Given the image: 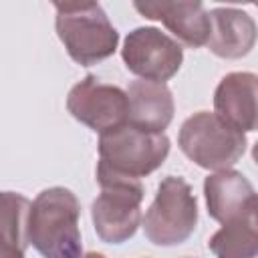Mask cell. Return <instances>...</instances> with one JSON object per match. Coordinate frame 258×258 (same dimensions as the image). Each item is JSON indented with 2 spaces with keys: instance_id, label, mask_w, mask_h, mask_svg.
I'll return each instance as SVG.
<instances>
[{
  "instance_id": "1",
  "label": "cell",
  "mask_w": 258,
  "mask_h": 258,
  "mask_svg": "<svg viewBox=\"0 0 258 258\" xmlns=\"http://www.w3.org/2000/svg\"><path fill=\"white\" fill-rule=\"evenodd\" d=\"M81 204L67 187L42 189L30 202L26 240L42 258H81Z\"/></svg>"
},
{
  "instance_id": "2",
  "label": "cell",
  "mask_w": 258,
  "mask_h": 258,
  "mask_svg": "<svg viewBox=\"0 0 258 258\" xmlns=\"http://www.w3.org/2000/svg\"><path fill=\"white\" fill-rule=\"evenodd\" d=\"M54 10L56 34L77 64H97L117 50L119 32L99 2H54Z\"/></svg>"
},
{
  "instance_id": "3",
  "label": "cell",
  "mask_w": 258,
  "mask_h": 258,
  "mask_svg": "<svg viewBox=\"0 0 258 258\" xmlns=\"http://www.w3.org/2000/svg\"><path fill=\"white\" fill-rule=\"evenodd\" d=\"M169 147L165 133H145L125 123L101 133L97 171L141 179L163 165Z\"/></svg>"
},
{
  "instance_id": "4",
  "label": "cell",
  "mask_w": 258,
  "mask_h": 258,
  "mask_svg": "<svg viewBox=\"0 0 258 258\" xmlns=\"http://www.w3.org/2000/svg\"><path fill=\"white\" fill-rule=\"evenodd\" d=\"M177 145L196 165L210 171H222L232 169V165L242 159L248 141L244 133L230 127L216 113L198 111L181 123Z\"/></svg>"
},
{
  "instance_id": "5",
  "label": "cell",
  "mask_w": 258,
  "mask_h": 258,
  "mask_svg": "<svg viewBox=\"0 0 258 258\" xmlns=\"http://www.w3.org/2000/svg\"><path fill=\"white\" fill-rule=\"evenodd\" d=\"M101 194L91 204V220L105 244H123L141 226L143 185L139 179L97 171Z\"/></svg>"
},
{
  "instance_id": "6",
  "label": "cell",
  "mask_w": 258,
  "mask_h": 258,
  "mask_svg": "<svg viewBox=\"0 0 258 258\" xmlns=\"http://www.w3.org/2000/svg\"><path fill=\"white\" fill-rule=\"evenodd\" d=\"M141 226L145 238L155 246L183 244L198 226V200L191 185L179 175L163 177Z\"/></svg>"
},
{
  "instance_id": "7",
  "label": "cell",
  "mask_w": 258,
  "mask_h": 258,
  "mask_svg": "<svg viewBox=\"0 0 258 258\" xmlns=\"http://www.w3.org/2000/svg\"><path fill=\"white\" fill-rule=\"evenodd\" d=\"M121 56L127 71L139 79L165 83L181 69L183 48L173 36L159 28L139 26L127 34Z\"/></svg>"
},
{
  "instance_id": "8",
  "label": "cell",
  "mask_w": 258,
  "mask_h": 258,
  "mask_svg": "<svg viewBox=\"0 0 258 258\" xmlns=\"http://www.w3.org/2000/svg\"><path fill=\"white\" fill-rule=\"evenodd\" d=\"M69 113L89 129L105 133L127 123L129 105L123 89L101 83L95 75L79 81L67 97Z\"/></svg>"
},
{
  "instance_id": "9",
  "label": "cell",
  "mask_w": 258,
  "mask_h": 258,
  "mask_svg": "<svg viewBox=\"0 0 258 258\" xmlns=\"http://www.w3.org/2000/svg\"><path fill=\"white\" fill-rule=\"evenodd\" d=\"M204 196L210 218L222 226L256 218V191L242 171L222 169L210 173L204 179Z\"/></svg>"
},
{
  "instance_id": "10",
  "label": "cell",
  "mask_w": 258,
  "mask_h": 258,
  "mask_svg": "<svg viewBox=\"0 0 258 258\" xmlns=\"http://www.w3.org/2000/svg\"><path fill=\"white\" fill-rule=\"evenodd\" d=\"M258 77L254 73H228L216 87V115L240 133H252L258 125Z\"/></svg>"
},
{
  "instance_id": "11",
  "label": "cell",
  "mask_w": 258,
  "mask_h": 258,
  "mask_svg": "<svg viewBox=\"0 0 258 258\" xmlns=\"http://www.w3.org/2000/svg\"><path fill=\"white\" fill-rule=\"evenodd\" d=\"M133 8L149 20H159L185 46L200 48L210 36V14L202 2H135Z\"/></svg>"
},
{
  "instance_id": "12",
  "label": "cell",
  "mask_w": 258,
  "mask_h": 258,
  "mask_svg": "<svg viewBox=\"0 0 258 258\" xmlns=\"http://www.w3.org/2000/svg\"><path fill=\"white\" fill-rule=\"evenodd\" d=\"M127 125L145 133H163L175 113V103L169 87L155 81H131L127 91Z\"/></svg>"
},
{
  "instance_id": "13",
  "label": "cell",
  "mask_w": 258,
  "mask_h": 258,
  "mask_svg": "<svg viewBox=\"0 0 258 258\" xmlns=\"http://www.w3.org/2000/svg\"><path fill=\"white\" fill-rule=\"evenodd\" d=\"M210 14L208 48L220 58H242L256 44L254 18L238 8H214Z\"/></svg>"
},
{
  "instance_id": "14",
  "label": "cell",
  "mask_w": 258,
  "mask_h": 258,
  "mask_svg": "<svg viewBox=\"0 0 258 258\" xmlns=\"http://www.w3.org/2000/svg\"><path fill=\"white\" fill-rule=\"evenodd\" d=\"M208 248L216 258H258L256 218L224 224L210 240Z\"/></svg>"
},
{
  "instance_id": "15",
  "label": "cell",
  "mask_w": 258,
  "mask_h": 258,
  "mask_svg": "<svg viewBox=\"0 0 258 258\" xmlns=\"http://www.w3.org/2000/svg\"><path fill=\"white\" fill-rule=\"evenodd\" d=\"M30 202L16 191H0V236L26 250V218Z\"/></svg>"
},
{
  "instance_id": "16",
  "label": "cell",
  "mask_w": 258,
  "mask_h": 258,
  "mask_svg": "<svg viewBox=\"0 0 258 258\" xmlns=\"http://www.w3.org/2000/svg\"><path fill=\"white\" fill-rule=\"evenodd\" d=\"M0 258H26V256H24L22 246H18L16 242L0 236Z\"/></svg>"
},
{
  "instance_id": "17",
  "label": "cell",
  "mask_w": 258,
  "mask_h": 258,
  "mask_svg": "<svg viewBox=\"0 0 258 258\" xmlns=\"http://www.w3.org/2000/svg\"><path fill=\"white\" fill-rule=\"evenodd\" d=\"M81 258H107V256L101 254V252H87V254H83Z\"/></svg>"
}]
</instances>
